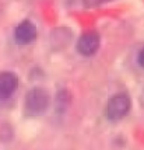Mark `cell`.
Returning <instances> with one entry per match:
<instances>
[{
	"label": "cell",
	"mask_w": 144,
	"mask_h": 150,
	"mask_svg": "<svg viewBox=\"0 0 144 150\" xmlns=\"http://www.w3.org/2000/svg\"><path fill=\"white\" fill-rule=\"evenodd\" d=\"M37 38V27L31 21H22L14 30V41L18 45H28Z\"/></svg>",
	"instance_id": "4"
},
{
	"label": "cell",
	"mask_w": 144,
	"mask_h": 150,
	"mask_svg": "<svg viewBox=\"0 0 144 150\" xmlns=\"http://www.w3.org/2000/svg\"><path fill=\"white\" fill-rule=\"evenodd\" d=\"M131 108V100L127 94H116L108 101V104L105 107V117L112 122L120 121L124 118Z\"/></svg>",
	"instance_id": "2"
},
{
	"label": "cell",
	"mask_w": 144,
	"mask_h": 150,
	"mask_svg": "<svg viewBox=\"0 0 144 150\" xmlns=\"http://www.w3.org/2000/svg\"><path fill=\"white\" fill-rule=\"evenodd\" d=\"M99 48V34L97 31H87L77 41V51L83 56L95 55Z\"/></svg>",
	"instance_id": "3"
},
{
	"label": "cell",
	"mask_w": 144,
	"mask_h": 150,
	"mask_svg": "<svg viewBox=\"0 0 144 150\" xmlns=\"http://www.w3.org/2000/svg\"><path fill=\"white\" fill-rule=\"evenodd\" d=\"M18 86V79L11 72L0 73V100H7L14 94Z\"/></svg>",
	"instance_id": "5"
},
{
	"label": "cell",
	"mask_w": 144,
	"mask_h": 150,
	"mask_svg": "<svg viewBox=\"0 0 144 150\" xmlns=\"http://www.w3.org/2000/svg\"><path fill=\"white\" fill-rule=\"evenodd\" d=\"M49 107V94L42 87H34L25 96L24 108L25 112L31 117L42 115Z\"/></svg>",
	"instance_id": "1"
},
{
	"label": "cell",
	"mask_w": 144,
	"mask_h": 150,
	"mask_svg": "<svg viewBox=\"0 0 144 150\" xmlns=\"http://www.w3.org/2000/svg\"><path fill=\"white\" fill-rule=\"evenodd\" d=\"M137 62H138V65L141 66L144 69V48L138 52V56H137Z\"/></svg>",
	"instance_id": "6"
}]
</instances>
